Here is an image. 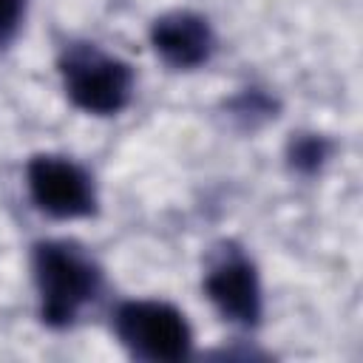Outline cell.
Here are the masks:
<instances>
[{"label": "cell", "instance_id": "obj_1", "mask_svg": "<svg viewBox=\"0 0 363 363\" xmlns=\"http://www.w3.org/2000/svg\"><path fill=\"white\" fill-rule=\"evenodd\" d=\"M31 269L40 298V320L51 329L71 326L102 286V272L94 258L71 241H37Z\"/></svg>", "mask_w": 363, "mask_h": 363}, {"label": "cell", "instance_id": "obj_2", "mask_svg": "<svg viewBox=\"0 0 363 363\" xmlns=\"http://www.w3.org/2000/svg\"><path fill=\"white\" fill-rule=\"evenodd\" d=\"M65 96L85 113L113 116L133 96V68L94 43H74L60 57Z\"/></svg>", "mask_w": 363, "mask_h": 363}, {"label": "cell", "instance_id": "obj_3", "mask_svg": "<svg viewBox=\"0 0 363 363\" xmlns=\"http://www.w3.org/2000/svg\"><path fill=\"white\" fill-rule=\"evenodd\" d=\"M113 332L128 354L147 363L184 360L193 346V332L184 312L167 301L136 298L119 303L113 312Z\"/></svg>", "mask_w": 363, "mask_h": 363}, {"label": "cell", "instance_id": "obj_4", "mask_svg": "<svg viewBox=\"0 0 363 363\" xmlns=\"http://www.w3.org/2000/svg\"><path fill=\"white\" fill-rule=\"evenodd\" d=\"M26 187L34 207L51 218L68 221L96 213V190L88 170L65 156H31L26 164Z\"/></svg>", "mask_w": 363, "mask_h": 363}, {"label": "cell", "instance_id": "obj_5", "mask_svg": "<svg viewBox=\"0 0 363 363\" xmlns=\"http://www.w3.org/2000/svg\"><path fill=\"white\" fill-rule=\"evenodd\" d=\"M204 295L224 320L241 329H252L261 323V281L255 264L244 252L224 250L218 258L210 261L204 272Z\"/></svg>", "mask_w": 363, "mask_h": 363}, {"label": "cell", "instance_id": "obj_6", "mask_svg": "<svg viewBox=\"0 0 363 363\" xmlns=\"http://www.w3.org/2000/svg\"><path fill=\"white\" fill-rule=\"evenodd\" d=\"M150 45L167 65L190 71L213 57L216 34L207 17L187 9H173L150 23Z\"/></svg>", "mask_w": 363, "mask_h": 363}, {"label": "cell", "instance_id": "obj_7", "mask_svg": "<svg viewBox=\"0 0 363 363\" xmlns=\"http://www.w3.org/2000/svg\"><path fill=\"white\" fill-rule=\"evenodd\" d=\"M332 156V142L320 133H292L286 142V162L295 173L312 176Z\"/></svg>", "mask_w": 363, "mask_h": 363}, {"label": "cell", "instance_id": "obj_8", "mask_svg": "<svg viewBox=\"0 0 363 363\" xmlns=\"http://www.w3.org/2000/svg\"><path fill=\"white\" fill-rule=\"evenodd\" d=\"M227 108H230V113H233L235 119H241V122L250 125V128H255L258 122L272 119L275 111H278L275 99L267 96V94L258 91V88H247V91H241L238 96H233V99L227 102Z\"/></svg>", "mask_w": 363, "mask_h": 363}, {"label": "cell", "instance_id": "obj_9", "mask_svg": "<svg viewBox=\"0 0 363 363\" xmlns=\"http://www.w3.org/2000/svg\"><path fill=\"white\" fill-rule=\"evenodd\" d=\"M23 14H26V0H0V45H6L17 34Z\"/></svg>", "mask_w": 363, "mask_h": 363}]
</instances>
